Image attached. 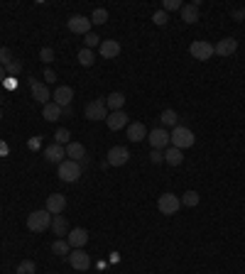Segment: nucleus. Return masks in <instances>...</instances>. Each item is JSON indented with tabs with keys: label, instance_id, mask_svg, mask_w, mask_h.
I'll use <instances>...</instances> for the list:
<instances>
[{
	"label": "nucleus",
	"instance_id": "f257e3e1",
	"mask_svg": "<svg viewBox=\"0 0 245 274\" xmlns=\"http://www.w3.org/2000/svg\"><path fill=\"white\" fill-rule=\"evenodd\" d=\"M169 142H172V147H177V150L184 152L196 142V137H194V132H191L189 127L177 125V127H172V132H169Z\"/></svg>",
	"mask_w": 245,
	"mask_h": 274
},
{
	"label": "nucleus",
	"instance_id": "f03ea898",
	"mask_svg": "<svg viewBox=\"0 0 245 274\" xmlns=\"http://www.w3.org/2000/svg\"><path fill=\"white\" fill-rule=\"evenodd\" d=\"M52 213L49 211H32L27 216V230L32 233H44V230H49L52 228Z\"/></svg>",
	"mask_w": 245,
	"mask_h": 274
},
{
	"label": "nucleus",
	"instance_id": "7ed1b4c3",
	"mask_svg": "<svg viewBox=\"0 0 245 274\" xmlns=\"http://www.w3.org/2000/svg\"><path fill=\"white\" fill-rule=\"evenodd\" d=\"M83 115H86V120H106L108 118V108H106V100L103 98H96V100H91L88 106H86V110H83Z\"/></svg>",
	"mask_w": 245,
	"mask_h": 274
},
{
	"label": "nucleus",
	"instance_id": "20e7f679",
	"mask_svg": "<svg viewBox=\"0 0 245 274\" xmlns=\"http://www.w3.org/2000/svg\"><path fill=\"white\" fill-rule=\"evenodd\" d=\"M81 177V164L79 162H71V159H64L59 164V179L67 181V184H74L76 179Z\"/></svg>",
	"mask_w": 245,
	"mask_h": 274
},
{
	"label": "nucleus",
	"instance_id": "39448f33",
	"mask_svg": "<svg viewBox=\"0 0 245 274\" xmlns=\"http://www.w3.org/2000/svg\"><path fill=\"white\" fill-rule=\"evenodd\" d=\"M189 52H191L194 59H199V61H208V59L213 56V44L206 42V40H196V42H191Z\"/></svg>",
	"mask_w": 245,
	"mask_h": 274
},
{
	"label": "nucleus",
	"instance_id": "423d86ee",
	"mask_svg": "<svg viewBox=\"0 0 245 274\" xmlns=\"http://www.w3.org/2000/svg\"><path fill=\"white\" fill-rule=\"evenodd\" d=\"M157 208L162 211V216H174L179 208H181V201H179V196H174V193H162L160 201H157Z\"/></svg>",
	"mask_w": 245,
	"mask_h": 274
},
{
	"label": "nucleus",
	"instance_id": "0eeeda50",
	"mask_svg": "<svg viewBox=\"0 0 245 274\" xmlns=\"http://www.w3.org/2000/svg\"><path fill=\"white\" fill-rule=\"evenodd\" d=\"M67 27L69 32H74V35H88L91 32V17H83V15H71L67 20Z\"/></svg>",
	"mask_w": 245,
	"mask_h": 274
},
{
	"label": "nucleus",
	"instance_id": "6e6552de",
	"mask_svg": "<svg viewBox=\"0 0 245 274\" xmlns=\"http://www.w3.org/2000/svg\"><path fill=\"white\" fill-rule=\"evenodd\" d=\"M147 142L152 145V150H167L172 142H169V132L164 130V127H157V130H152V132H147Z\"/></svg>",
	"mask_w": 245,
	"mask_h": 274
},
{
	"label": "nucleus",
	"instance_id": "1a4fd4ad",
	"mask_svg": "<svg viewBox=\"0 0 245 274\" xmlns=\"http://www.w3.org/2000/svg\"><path fill=\"white\" fill-rule=\"evenodd\" d=\"M69 264H71V267H74V269H79V272H86V269H88V267H91V257H88V255H86V250H71V252H69Z\"/></svg>",
	"mask_w": 245,
	"mask_h": 274
},
{
	"label": "nucleus",
	"instance_id": "9d476101",
	"mask_svg": "<svg viewBox=\"0 0 245 274\" xmlns=\"http://www.w3.org/2000/svg\"><path fill=\"white\" fill-rule=\"evenodd\" d=\"M29 88H32V98L42 103V106H47L49 100H52V93H49V88H47V83L37 81V79H29Z\"/></svg>",
	"mask_w": 245,
	"mask_h": 274
},
{
	"label": "nucleus",
	"instance_id": "9b49d317",
	"mask_svg": "<svg viewBox=\"0 0 245 274\" xmlns=\"http://www.w3.org/2000/svg\"><path fill=\"white\" fill-rule=\"evenodd\" d=\"M64 208H67V198H64V193H52V196H47L44 211H49L52 216H62Z\"/></svg>",
	"mask_w": 245,
	"mask_h": 274
},
{
	"label": "nucleus",
	"instance_id": "f8f14e48",
	"mask_svg": "<svg viewBox=\"0 0 245 274\" xmlns=\"http://www.w3.org/2000/svg\"><path fill=\"white\" fill-rule=\"evenodd\" d=\"M108 166H122L130 162V152H128V147H110L108 150Z\"/></svg>",
	"mask_w": 245,
	"mask_h": 274
},
{
	"label": "nucleus",
	"instance_id": "ddd939ff",
	"mask_svg": "<svg viewBox=\"0 0 245 274\" xmlns=\"http://www.w3.org/2000/svg\"><path fill=\"white\" fill-rule=\"evenodd\" d=\"M235 49H238V40L235 37H223V40H218V44H213V54L218 56H231L235 54Z\"/></svg>",
	"mask_w": 245,
	"mask_h": 274
},
{
	"label": "nucleus",
	"instance_id": "4468645a",
	"mask_svg": "<svg viewBox=\"0 0 245 274\" xmlns=\"http://www.w3.org/2000/svg\"><path fill=\"white\" fill-rule=\"evenodd\" d=\"M106 125H108V130H122V127H128L130 120H128V113L125 110H115V113H108V118H106Z\"/></svg>",
	"mask_w": 245,
	"mask_h": 274
},
{
	"label": "nucleus",
	"instance_id": "2eb2a0df",
	"mask_svg": "<svg viewBox=\"0 0 245 274\" xmlns=\"http://www.w3.org/2000/svg\"><path fill=\"white\" fill-rule=\"evenodd\" d=\"M67 243L71 245V250H81V247H86V243H88V233H86L83 228H74V230H69Z\"/></svg>",
	"mask_w": 245,
	"mask_h": 274
},
{
	"label": "nucleus",
	"instance_id": "dca6fc26",
	"mask_svg": "<svg viewBox=\"0 0 245 274\" xmlns=\"http://www.w3.org/2000/svg\"><path fill=\"white\" fill-rule=\"evenodd\" d=\"M71 100H74V88L71 86H59L54 91V103L59 108H69Z\"/></svg>",
	"mask_w": 245,
	"mask_h": 274
},
{
	"label": "nucleus",
	"instance_id": "f3484780",
	"mask_svg": "<svg viewBox=\"0 0 245 274\" xmlns=\"http://www.w3.org/2000/svg\"><path fill=\"white\" fill-rule=\"evenodd\" d=\"M64 157H67V150L62 147V145H49V147H44V159L47 162H52V164H62L64 162Z\"/></svg>",
	"mask_w": 245,
	"mask_h": 274
},
{
	"label": "nucleus",
	"instance_id": "a211bd4d",
	"mask_svg": "<svg viewBox=\"0 0 245 274\" xmlns=\"http://www.w3.org/2000/svg\"><path fill=\"white\" fill-rule=\"evenodd\" d=\"M98 52L103 59H115V56L120 54V42L115 40H103L101 42V47H98Z\"/></svg>",
	"mask_w": 245,
	"mask_h": 274
},
{
	"label": "nucleus",
	"instance_id": "6ab92c4d",
	"mask_svg": "<svg viewBox=\"0 0 245 274\" xmlns=\"http://www.w3.org/2000/svg\"><path fill=\"white\" fill-rule=\"evenodd\" d=\"M128 140H130V142H142V140H147V130H145V125L142 123H130L128 125Z\"/></svg>",
	"mask_w": 245,
	"mask_h": 274
},
{
	"label": "nucleus",
	"instance_id": "aec40b11",
	"mask_svg": "<svg viewBox=\"0 0 245 274\" xmlns=\"http://www.w3.org/2000/svg\"><path fill=\"white\" fill-rule=\"evenodd\" d=\"M67 157L71 162H86V150H83L81 142H69L67 145Z\"/></svg>",
	"mask_w": 245,
	"mask_h": 274
},
{
	"label": "nucleus",
	"instance_id": "412c9836",
	"mask_svg": "<svg viewBox=\"0 0 245 274\" xmlns=\"http://www.w3.org/2000/svg\"><path fill=\"white\" fill-rule=\"evenodd\" d=\"M42 118H44V120H49V123H56V120L62 118V108L56 106L54 100H49L47 106H42Z\"/></svg>",
	"mask_w": 245,
	"mask_h": 274
},
{
	"label": "nucleus",
	"instance_id": "4be33fe9",
	"mask_svg": "<svg viewBox=\"0 0 245 274\" xmlns=\"http://www.w3.org/2000/svg\"><path fill=\"white\" fill-rule=\"evenodd\" d=\"M122 106H125V96H122L120 91H113V93H108V96H106V108H108L110 113L122 110Z\"/></svg>",
	"mask_w": 245,
	"mask_h": 274
},
{
	"label": "nucleus",
	"instance_id": "5701e85b",
	"mask_svg": "<svg viewBox=\"0 0 245 274\" xmlns=\"http://www.w3.org/2000/svg\"><path fill=\"white\" fill-rule=\"evenodd\" d=\"M181 20L187 22V25H194V22H199V8L194 5V3H189V5H181Z\"/></svg>",
	"mask_w": 245,
	"mask_h": 274
},
{
	"label": "nucleus",
	"instance_id": "b1692460",
	"mask_svg": "<svg viewBox=\"0 0 245 274\" xmlns=\"http://www.w3.org/2000/svg\"><path fill=\"white\" fill-rule=\"evenodd\" d=\"M164 162L172 164V166H179L184 162V154H181V150H177V147H167V150H164Z\"/></svg>",
	"mask_w": 245,
	"mask_h": 274
},
{
	"label": "nucleus",
	"instance_id": "393cba45",
	"mask_svg": "<svg viewBox=\"0 0 245 274\" xmlns=\"http://www.w3.org/2000/svg\"><path fill=\"white\" fill-rule=\"evenodd\" d=\"M160 123H162V127H177V125H179L177 110H172V108L162 110V115H160Z\"/></svg>",
	"mask_w": 245,
	"mask_h": 274
},
{
	"label": "nucleus",
	"instance_id": "a878e982",
	"mask_svg": "<svg viewBox=\"0 0 245 274\" xmlns=\"http://www.w3.org/2000/svg\"><path fill=\"white\" fill-rule=\"evenodd\" d=\"M52 230H54V235H59V237H64V235H69V223L64 216H54L52 218Z\"/></svg>",
	"mask_w": 245,
	"mask_h": 274
},
{
	"label": "nucleus",
	"instance_id": "bb28decb",
	"mask_svg": "<svg viewBox=\"0 0 245 274\" xmlns=\"http://www.w3.org/2000/svg\"><path fill=\"white\" fill-rule=\"evenodd\" d=\"M52 252L59 255V257H69V252H71V245H69L64 237H56L54 243H52Z\"/></svg>",
	"mask_w": 245,
	"mask_h": 274
},
{
	"label": "nucleus",
	"instance_id": "cd10ccee",
	"mask_svg": "<svg viewBox=\"0 0 245 274\" xmlns=\"http://www.w3.org/2000/svg\"><path fill=\"white\" fill-rule=\"evenodd\" d=\"M108 22V10L106 8H96L91 13V25H106Z\"/></svg>",
	"mask_w": 245,
	"mask_h": 274
},
{
	"label": "nucleus",
	"instance_id": "c85d7f7f",
	"mask_svg": "<svg viewBox=\"0 0 245 274\" xmlns=\"http://www.w3.org/2000/svg\"><path fill=\"white\" fill-rule=\"evenodd\" d=\"M79 64H81V66H94L96 64L94 49H86V47H83L81 52H79Z\"/></svg>",
	"mask_w": 245,
	"mask_h": 274
},
{
	"label": "nucleus",
	"instance_id": "c756f323",
	"mask_svg": "<svg viewBox=\"0 0 245 274\" xmlns=\"http://www.w3.org/2000/svg\"><path fill=\"white\" fill-rule=\"evenodd\" d=\"M179 201H181V206H189V208H194V206H199L201 198H199V193H196V191H187V193H181V198H179Z\"/></svg>",
	"mask_w": 245,
	"mask_h": 274
},
{
	"label": "nucleus",
	"instance_id": "7c9ffc66",
	"mask_svg": "<svg viewBox=\"0 0 245 274\" xmlns=\"http://www.w3.org/2000/svg\"><path fill=\"white\" fill-rule=\"evenodd\" d=\"M54 142H56V145H62V147L69 145V142H71V132H69L67 127H59V130H56V135H54Z\"/></svg>",
	"mask_w": 245,
	"mask_h": 274
},
{
	"label": "nucleus",
	"instance_id": "2f4dec72",
	"mask_svg": "<svg viewBox=\"0 0 245 274\" xmlns=\"http://www.w3.org/2000/svg\"><path fill=\"white\" fill-rule=\"evenodd\" d=\"M15 59H13V52L8 49V47H0V66L5 68V66H10Z\"/></svg>",
	"mask_w": 245,
	"mask_h": 274
},
{
	"label": "nucleus",
	"instance_id": "473e14b6",
	"mask_svg": "<svg viewBox=\"0 0 245 274\" xmlns=\"http://www.w3.org/2000/svg\"><path fill=\"white\" fill-rule=\"evenodd\" d=\"M35 269H37V267H35V262L32 260H22L20 264H17V272L15 274H35Z\"/></svg>",
	"mask_w": 245,
	"mask_h": 274
},
{
	"label": "nucleus",
	"instance_id": "72a5a7b5",
	"mask_svg": "<svg viewBox=\"0 0 245 274\" xmlns=\"http://www.w3.org/2000/svg\"><path fill=\"white\" fill-rule=\"evenodd\" d=\"M83 42H86V49H94V47H101V37L96 35V32H88L86 37H83Z\"/></svg>",
	"mask_w": 245,
	"mask_h": 274
},
{
	"label": "nucleus",
	"instance_id": "f704fd0d",
	"mask_svg": "<svg viewBox=\"0 0 245 274\" xmlns=\"http://www.w3.org/2000/svg\"><path fill=\"white\" fill-rule=\"evenodd\" d=\"M152 22H155V25H167V22H169V15L164 13V10H157V13L152 15Z\"/></svg>",
	"mask_w": 245,
	"mask_h": 274
},
{
	"label": "nucleus",
	"instance_id": "c9c22d12",
	"mask_svg": "<svg viewBox=\"0 0 245 274\" xmlns=\"http://www.w3.org/2000/svg\"><path fill=\"white\" fill-rule=\"evenodd\" d=\"M164 13H172V10H181V0H164L162 3Z\"/></svg>",
	"mask_w": 245,
	"mask_h": 274
},
{
	"label": "nucleus",
	"instance_id": "e433bc0d",
	"mask_svg": "<svg viewBox=\"0 0 245 274\" xmlns=\"http://www.w3.org/2000/svg\"><path fill=\"white\" fill-rule=\"evenodd\" d=\"M40 59L44 61V64H49V61H54V49L52 47H44L40 52Z\"/></svg>",
	"mask_w": 245,
	"mask_h": 274
},
{
	"label": "nucleus",
	"instance_id": "4c0bfd02",
	"mask_svg": "<svg viewBox=\"0 0 245 274\" xmlns=\"http://www.w3.org/2000/svg\"><path fill=\"white\" fill-rule=\"evenodd\" d=\"M20 68H22V64H20V61L15 59V61L10 64V66H5V74H10V76H15V74H20Z\"/></svg>",
	"mask_w": 245,
	"mask_h": 274
},
{
	"label": "nucleus",
	"instance_id": "58836bf2",
	"mask_svg": "<svg viewBox=\"0 0 245 274\" xmlns=\"http://www.w3.org/2000/svg\"><path fill=\"white\" fill-rule=\"evenodd\" d=\"M233 20L235 22H243V17H245V8H233Z\"/></svg>",
	"mask_w": 245,
	"mask_h": 274
},
{
	"label": "nucleus",
	"instance_id": "ea45409f",
	"mask_svg": "<svg viewBox=\"0 0 245 274\" xmlns=\"http://www.w3.org/2000/svg\"><path fill=\"white\" fill-rule=\"evenodd\" d=\"M56 81V74L52 68H44V83H54Z\"/></svg>",
	"mask_w": 245,
	"mask_h": 274
},
{
	"label": "nucleus",
	"instance_id": "a19ab883",
	"mask_svg": "<svg viewBox=\"0 0 245 274\" xmlns=\"http://www.w3.org/2000/svg\"><path fill=\"white\" fill-rule=\"evenodd\" d=\"M150 159H152V162H155V164H160V162H162V159H164V154H162V152H160V150H152Z\"/></svg>",
	"mask_w": 245,
	"mask_h": 274
},
{
	"label": "nucleus",
	"instance_id": "79ce46f5",
	"mask_svg": "<svg viewBox=\"0 0 245 274\" xmlns=\"http://www.w3.org/2000/svg\"><path fill=\"white\" fill-rule=\"evenodd\" d=\"M5 76H8V74H5V68L0 66V81H3V79H5Z\"/></svg>",
	"mask_w": 245,
	"mask_h": 274
},
{
	"label": "nucleus",
	"instance_id": "37998d69",
	"mask_svg": "<svg viewBox=\"0 0 245 274\" xmlns=\"http://www.w3.org/2000/svg\"><path fill=\"white\" fill-rule=\"evenodd\" d=\"M0 118H3V113H0Z\"/></svg>",
	"mask_w": 245,
	"mask_h": 274
}]
</instances>
